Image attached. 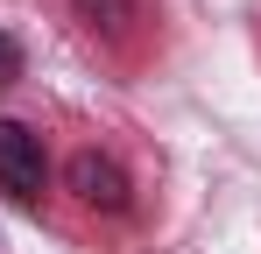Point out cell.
Returning a JSON list of instances; mask_svg holds the SVG:
<instances>
[{
	"label": "cell",
	"mask_w": 261,
	"mask_h": 254,
	"mask_svg": "<svg viewBox=\"0 0 261 254\" xmlns=\"http://www.w3.org/2000/svg\"><path fill=\"white\" fill-rule=\"evenodd\" d=\"M43 184H49L43 141L21 120H0V191H7L14 205H43Z\"/></svg>",
	"instance_id": "obj_1"
},
{
	"label": "cell",
	"mask_w": 261,
	"mask_h": 254,
	"mask_svg": "<svg viewBox=\"0 0 261 254\" xmlns=\"http://www.w3.org/2000/svg\"><path fill=\"white\" fill-rule=\"evenodd\" d=\"M64 176H71V198L92 205V212H127V198H134V191H127V169L113 163V156H99V148H78Z\"/></svg>",
	"instance_id": "obj_2"
},
{
	"label": "cell",
	"mask_w": 261,
	"mask_h": 254,
	"mask_svg": "<svg viewBox=\"0 0 261 254\" xmlns=\"http://www.w3.org/2000/svg\"><path fill=\"white\" fill-rule=\"evenodd\" d=\"M71 7H78V21L99 29V36H127V21H134V0H71Z\"/></svg>",
	"instance_id": "obj_3"
},
{
	"label": "cell",
	"mask_w": 261,
	"mask_h": 254,
	"mask_svg": "<svg viewBox=\"0 0 261 254\" xmlns=\"http://www.w3.org/2000/svg\"><path fill=\"white\" fill-rule=\"evenodd\" d=\"M14 78H21V42H14L7 29H0V92H7Z\"/></svg>",
	"instance_id": "obj_4"
}]
</instances>
